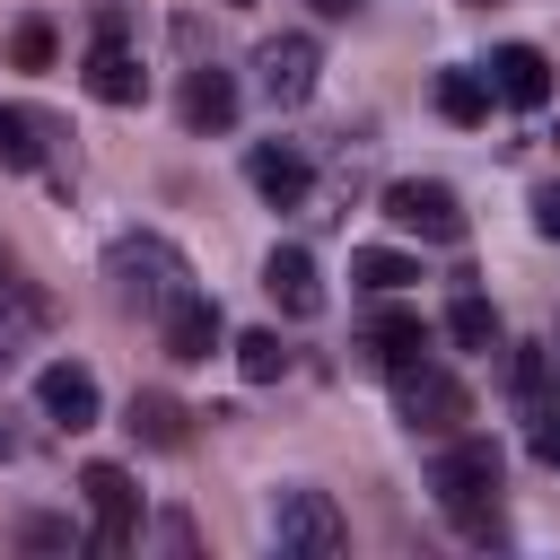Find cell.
Returning a JSON list of instances; mask_svg holds the SVG:
<instances>
[{
  "instance_id": "15",
  "label": "cell",
  "mask_w": 560,
  "mask_h": 560,
  "mask_svg": "<svg viewBox=\"0 0 560 560\" xmlns=\"http://www.w3.org/2000/svg\"><path fill=\"white\" fill-rule=\"evenodd\" d=\"M236 122V79L228 70H184V131H228Z\"/></svg>"
},
{
  "instance_id": "27",
  "label": "cell",
  "mask_w": 560,
  "mask_h": 560,
  "mask_svg": "<svg viewBox=\"0 0 560 560\" xmlns=\"http://www.w3.org/2000/svg\"><path fill=\"white\" fill-rule=\"evenodd\" d=\"M9 455H18V446H9V429H0V464H9Z\"/></svg>"
},
{
  "instance_id": "28",
  "label": "cell",
  "mask_w": 560,
  "mask_h": 560,
  "mask_svg": "<svg viewBox=\"0 0 560 560\" xmlns=\"http://www.w3.org/2000/svg\"><path fill=\"white\" fill-rule=\"evenodd\" d=\"M228 9H245V0H228Z\"/></svg>"
},
{
  "instance_id": "14",
  "label": "cell",
  "mask_w": 560,
  "mask_h": 560,
  "mask_svg": "<svg viewBox=\"0 0 560 560\" xmlns=\"http://www.w3.org/2000/svg\"><path fill=\"white\" fill-rule=\"evenodd\" d=\"M245 184H254L271 210H298V201H306V158H298V149H280V140H262V149L245 158Z\"/></svg>"
},
{
  "instance_id": "8",
  "label": "cell",
  "mask_w": 560,
  "mask_h": 560,
  "mask_svg": "<svg viewBox=\"0 0 560 560\" xmlns=\"http://www.w3.org/2000/svg\"><path fill=\"white\" fill-rule=\"evenodd\" d=\"M254 70H262V96H271V105H306L324 52H315V35H271V44L254 52Z\"/></svg>"
},
{
  "instance_id": "10",
  "label": "cell",
  "mask_w": 560,
  "mask_h": 560,
  "mask_svg": "<svg viewBox=\"0 0 560 560\" xmlns=\"http://www.w3.org/2000/svg\"><path fill=\"white\" fill-rule=\"evenodd\" d=\"M44 332H52V298H44L35 280H9V271H0V368L26 359Z\"/></svg>"
},
{
  "instance_id": "12",
  "label": "cell",
  "mask_w": 560,
  "mask_h": 560,
  "mask_svg": "<svg viewBox=\"0 0 560 560\" xmlns=\"http://www.w3.org/2000/svg\"><path fill=\"white\" fill-rule=\"evenodd\" d=\"M88 96H96V105H140V96H149V70H140V52H131L122 35H96V52H88Z\"/></svg>"
},
{
  "instance_id": "26",
  "label": "cell",
  "mask_w": 560,
  "mask_h": 560,
  "mask_svg": "<svg viewBox=\"0 0 560 560\" xmlns=\"http://www.w3.org/2000/svg\"><path fill=\"white\" fill-rule=\"evenodd\" d=\"M315 9H324V18H350V9H368V0H315Z\"/></svg>"
},
{
  "instance_id": "21",
  "label": "cell",
  "mask_w": 560,
  "mask_h": 560,
  "mask_svg": "<svg viewBox=\"0 0 560 560\" xmlns=\"http://www.w3.org/2000/svg\"><path fill=\"white\" fill-rule=\"evenodd\" d=\"M446 332H455L464 350H499V315H490V298H472V289H464V298L446 306Z\"/></svg>"
},
{
  "instance_id": "2",
  "label": "cell",
  "mask_w": 560,
  "mask_h": 560,
  "mask_svg": "<svg viewBox=\"0 0 560 560\" xmlns=\"http://www.w3.org/2000/svg\"><path fill=\"white\" fill-rule=\"evenodd\" d=\"M394 411H402L411 438H455V429L472 420V394H464L438 359H402V368H394Z\"/></svg>"
},
{
  "instance_id": "19",
  "label": "cell",
  "mask_w": 560,
  "mask_h": 560,
  "mask_svg": "<svg viewBox=\"0 0 560 560\" xmlns=\"http://www.w3.org/2000/svg\"><path fill=\"white\" fill-rule=\"evenodd\" d=\"M438 114H446L455 131L490 122V79H481V70H438Z\"/></svg>"
},
{
  "instance_id": "20",
  "label": "cell",
  "mask_w": 560,
  "mask_h": 560,
  "mask_svg": "<svg viewBox=\"0 0 560 560\" xmlns=\"http://www.w3.org/2000/svg\"><path fill=\"white\" fill-rule=\"evenodd\" d=\"M350 280H359V289H376V298H394V289H411V280H420V262H411V254H394V245H359V254H350Z\"/></svg>"
},
{
  "instance_id": "11",
  "label": "cell",
  "mask_w": 560,
  "mask_h": 560,
  "mask_svg": "<svg viewBox=\"0 0 560 560\" xmlns=\"http://www.w3.org/2000/svg\"><path fill=\"white\" fill-rule=\"evenodd\" d=\"M262 289H271V306L280 315H324V280H315V254L306 245H271V262H262Z\"/></svg>"
},
{
  "instance_id": "4",
  "label": "cell",
  "mask_w": 560,
  "mask_h": 560,
  "mask_svg": "<svg viewBox=\"0 0 560 560\" xmlns=\"http://www.w3.org/2000/svg\"><path fill=\"white\" fill-rule=\"evenodd\" d=\"M385 219H394L402 236H420V245H455V236H464V201H455V184H438V175L385 184Z\"/></svg>"
},
{
  "instance_id": "25",
  "label": "cell",
  "mask_w": 560,
  "mask_h": 560,
  "mask_svg": "<svg viewBox=\"0 0 560 560\" xmlns=\"http://www.w3.org/2000/svg\"><path fill=\"white\" fill-rule=\"evenodd\" d=\"M534 455L560 472V411H542V420H534Z\"/></svg>"
},
{
  "instance_id": "13",
  "label": "cell",
  "mask_w": 560,
  "mask_h": 560,
  "mask_svg": "<svg viewBox=\"0 0 560 560\" xmlns=\"http://www.w3.org/2000/svg\"><path fill=\"white\" fill-rule=\"evenodd\" d=\"M35 402H44V420H61V429H88L105 394H96V376H88L79 359H52V368L35 376Z\"/></svg>"
},
{
  "instance_id": "3",
  "label": "cell",
  "mask_w": 560,
  "mask_h": 560,
  "mask_svg": "<svg viewBox=\"0 0 560 560\" xmlns=\"http://www.w3.org/2000/svg\"><path fill=\"white\" fill-rule=\"evenodd\" d=\"M105 271H114V280H122V298H140L149 315H158L166 298H184V289H192V262H184L166 236H114V245H105Z\"/></svg>"
},
{
  "instance_id": "9",
  "label": "cell",
  "mask_w": 560,
  "mask_h": 560,
  "mask_svg": "<svg viewBox=\"0 0 560 560\" xmlns=\"http://www.w3.org/2000/svg\"><path fill=\"white\" fill-rule=\"evenodd\" d=\"M481 79H490V96H499V105H516V114H534V105H551V61H542L534 44H499Z\"/></svg>"
},
{
  "instance_id": "23",
  "label": "cell",
  "mask_w": 560,
  "mask_h": 560,
  "mask_svg": "<svg viewBox=\"0 0 560 560\" xmlns=\"http://www.w3.org/2000/svg\"><path fill=\"white\" fill-rule=\"evenodd\" d=\"M52 52H61V44H52V18H26V26L9 35V61H18V70H52Z\"/></svg>"
},
{
  "instance_id": "22",
  "label": "cell",
  "mask_w": 560,
  "mask_h": 560,
  "mask_svg": "<svg viewBox=\"0 0 560 560\" xmlns=\"http://www.w3.org/2000/svg\"><path fill=\"white\" fill-rule=\"evenodd\" d=\"M236 368H245V385H271V376H289V350H280V332H236Z\"/></svg>"
},
{
  "instance_id": "18",
  "label": "cell",
  "mask_w": 560,
  "mask_h": 560,
  "mask_svg": "<svg viewBox=\"0 0 560 560\" xmlns=\"http://www.w3.org/2000/svg\"><path fill=\"white\" fill-rule=\"evenodd\" d=\"M44 140H52V122H44V114H26V105H0V166H9V175L44 166Z\"/></svg>"
},
{
  "instance_id": "17",
  "label": "cell",
  "mask_w": 560,
  "mask_h": 560,
  "mask_svg": "<svg viewBox=\"0 0 560 560\" xmlns=\"http://www.w3.org/2000/svg\"><path fill=\"white\" fill-rule=\"evenodd\" d=\"M184 420H192V411H184L175 394H158V385L131 394V438H140V446H184V438H192Z\"/></svg>"
},
{
  "instance_id": "16",
  "label": "cell",
  "mask_w": 560,
  "mask_h": 560,
  "mask_svg": "<svg viewBox=\"0 0 560 560\" xmlns=\"http://www.w3.org/2000/svg\"><path fill=\"white\" fill-rule=\"evenodd\" d=\"M368 341H376V359H385V368L429 359V324H420L411 306H376V315H368Z\"/></svg>"
},
{
  "instance_id": "7",
  "label": "cell",
  "mask_w": 560,
  "mask_h": 560,
  "mask_svg": "<svg viewBox=\"0 0 560 560\" xmlns=\"http://www.w3.org/2000/svg\"><path fill=\"white\" fill-rule=\"evenodd\" d=\"M158 341H166V359H175V368H201V359L228 341V324H219V298H201V289L166 298V306H158Z\"/></svg>"
},
{
  "instance_id": "24",
  "label": "cell",
  "mask_w": 560,
  "mask_h": 560,
  "mask_svg": "<svg viewBox=\"0 0 560 560\" xmlns=\"http://www.w3.org/2000/svg\"><path fill=\"white\" fill-rule=\"evenodd\" d=\"M525 210H534V228L560 245V184H534V201H525Z\"/></svg>"
},
{
  "instance_id": "6",
  "label": "cell",
  "mask_w": 560,
  "mask_h": 560,
  "mask_svg": "<svg viewBox=\"0 0 560 560\" xmlns=\"http://www.w3.org/2000/svg\"><path fill=\"white\" fill-rule=\"evenodd\" d=\"M271 534H280V551H306V560H332L350 542V525H341V508L324 490H280L271 499Z\"/></svg>"
},
{
  "instance_id": "1",
  "label": "cell",
  "mask_w": 560,
  "mask_h": 560,
  "mask_svg": "<svg viewBox=\"0 0 560 560\" xmlns=\"http://www.w3.org/2000/svg\"><path fill=\"white\" fill-rule=\"evenodd\" d=\"M429 490H438V508L455 516V534L490 542V534H499V499H490V490H499V438H472V429L438 438Z\"/></svg>"
},
{
  "instance_id": "5",
  "label": "cell",
  "mask_w": 560,
  "mask_h": 560,
  "mask_svg": "<svg viewBox=\"0 0 560 560\" xmlns=\"http://www.w3.org/2000/svg\"><path fill=\"white\" fill-rule=\"evenodd\" d=\"M79 499L96 508V534H88V542H96L105 560L140 542V490H131V472H122V464H88V472H79Z\"/></svg>"
}]
</instances>
